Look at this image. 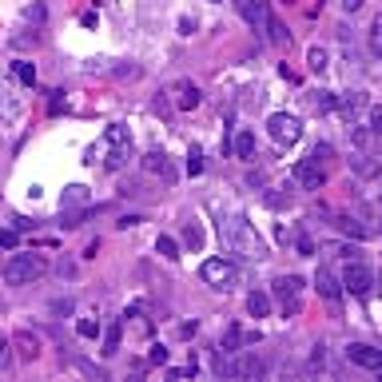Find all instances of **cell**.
I'll use <instances>...</instances> for the list:
<instances>
[{"label": "cell", "instance_id": "3957f363", "mask_svg": "<svg viewBox=\"0 0 382 382\" xmlns=\"http://www.w3.org/2000/svg\"><path fill=\"white\" fill-rule=\"evenodd\" d=\"M199 279L211 287V291H235L239 287V267H235L231 259H203V267H199Z\"/></svg>", "mask_w": 382, "mask_h": 382}, {"label": "cell", "instance_id": "ac0fdd59", "mask_svg": "<svg viewBox=\"0 0 382 382\" xmlns=\"http://www.w3.org/2000/svg\"><path fill=\"white\" fill-rule=\"evenodd\" d=\"M307 104H311V111L327 116V111H334V92H327V88H319V92H307Z\"/></svg>", "mask_w": 382, "mask_h": 382}, {"label": "cell", "instance_id": "d590c367", "mask_svg": "<svg viewBox=\"0 0 382 382\" xmlns=\"http://www.w3.org/2000/svg\"><path fill=\"white\" fill-rule=\"evenodd\" d=\"M196 358H191V362H187V367H172V370H168V378H196Z\"/></svg>", "mask_w": 382, "mask_h": 382}, {"label": "cell", "instance_id": "60d3db41", "mask_svg": "<svg viewBox=\"0 0 382 382\" xmlns=\"http://www.w3.org/2000/svg\"><path fill=\"white\" fill-rule=\"evenodd\" d=\"M25 20H36V25H40V20H44V8H40V4H32V8H25Z\"/></svg>", "mask_w": 382, "mask_h": 382}, {"label": "cell", "instance_id": "e575fe53", "mask_svg": "<svg viewBox=\"0 0 382 382\" xmlns=\"http://www.w3.org/2000/svg\"><path fill=\"white\" fill-rule=\"evenodd\" d=\"M148 362H151V367H163V362H168V346H163V343H151L148 346Z\"/></svg>", "mask_w": 382, "mask_h": 382}, {"label": "cell", "instance_id": "7c38bea8", "mask_svg": "<svg viewBox=\"0 0 382 382\" xmlns=\"http://www.w3.org/2000/svg\"><path fill=\"white\" fill-rule=\"evenodd\" d=\"M315 291H319L327 303H339V299H343V279H339L331 267H319V271H315Z\"/></svg>", "mask_w": 382, "mask_h": 382}, {"label": "cell", "instance_id": "5bb4252c", "mask_svg": "<svg viewBox=\"0 0 382 382\" xmlns=\"http://www.w3.org/2000/svg\"><path fill=\"white\" fill-rule=\"evenodd\" d=\"M13 350L25 358V362H36V358H40V334H32V331H16V334H13Z\"/></svg>", "mask_w": 382, "mask_h": 382}, {"label": "cell", "instance_id": "6da1fadb", "mask_svg": "<svg viewBox=\"0 0 382 382\" xmlns=\"http://www.w3.org/2000/svg\"><path fill=\"white\" fill-rule=\"evenodd\" d=\"M219 239H223V247H227L231 255H239V259H247V263H263L267 259V243H263V235L255 231V223H247L243 215H231L227 223H219Z\"/></svg>", "mask_w": 382, "mask_h": 382}, {"label": "cell", "instance_id": "f6af8a7d", "mask_svg": "<svg viewBox=\"0 0 382 382\" xmlns=\"http://www.w3.org/2000/svg\"><path fill=\"white\" fill-rule=\"evenodd\" d=\"M96 20H100L96 13H84V16H80V25H84V28H96Z\"/></svg>", "mask_w": 382, "mask_h": 382}, {"label": "cell", "instance_id": "b9f144b4", "mask_svg": "<svg viewBox=\"0 0 382 382\" xmlns=\"http://www.w3.org/2000/svg\"><path fill=\"white\" fill-rule=\"evenodd\" d=\"M362 4H367V0H343V13H346V16H355Z\"/></svg>", "mask_w": 382, "mask_h": 382}, {"label": "cell", "instance_id": "4316f807", "mask_svg": "<svg viewBox=\"0 0 382 382\" xmlns=\"http://www.w3.org/2000/svg\"><path fill=\"white\" fill-rule=\"evenodd\" d=\"M350 168H355V172L362 175V179H374V175H378V163L370 160L367 151H362V156H355V160H350Z\"/></svg>", "mask_w": 382, "mask_h": 382}, {"label": "cell", "instance_id": "d6986e66", "mask_svg": "<svg viewBox=\"0 0 382 382\" xmlns=\"http://www.w3.org/2000/svg\"><path fill=\"white\" fill-rule=\"evenodd\" d=\"M128 160H132V144H116V148H108V160H104V168H108V172H120Z\"/></svg>", "mask_w": 382, "mask_h": 382}, {"label": "cell", "instance_id": "8fae6325", "mask_svg": "<svg viewBox=\"0 0 382 382\" xmlns=\"http://www.w3.org/2000/svg\"><path fill=\"white\" fill-rule=\"evenodd\" d=\"M367 108H370L367 92H346V96H334V111H339L346 123H355V116H362Z\"/></svg>", "mask_w": 382, "mask_h": 382}, {"label": "cell", "instance_id": "83f0119b", "mask_svg": "<svg viewBox=\"0 0 382 382\" xmlns=\"http://www.w3.org/2000/svg\"><path fill=\"white\" fill-rule=\"evenodd\" d=\"M156 251H160V255H163V259H179V243H175V239H172V235H160V239H156Z\"/></svg>", "mask_w": 382, "mask_h": 382}, {"label": "cell", "instance_id": "7bdbcfd3", "mask_svg": "<svg viewBox=\"0 0 382 382\" xmlns=\"http://www.w3.org/2000/svg\"><path fill=\"white\" fill-rule=\"evenodd\" d=\"M299 255H315V243L311 239H299Z\"/></svg>", "mask_w": 382, "mask_h": 382}, {"label": "cell", "instance_id": "d6a6232c", "mask_svg": "<svg viewBox=\"0 0 382 382\" xmlns=\"http://www.w3.org/2000/svg\"><path fill=\"white\" fill-rule=\"evenodd\" d=\"M13 367V339L8 334H0V370Z\"/></svg>", "mask_w": 382, "mask_h": 382}, {"label": "cell", "instance_id": "484cf974", "mask_svg": "<svg viewBox=\"0 0 382 382\" xmlns=\"http://www.w3.org/2000/svg\"><path fill=\"white\" fill-rule=\"evenodd\" d=\"M100 331H104V327H100V319H92V315H80V319H76V334H80V339H100Z\"/></svg>", "mask_w": 382, "mask_h": 382}, {"label": "cell", "instance_id": "e0dca14e", "mask_svg": "<svg viewBox=\"0 0 382 382\" xmlns=\"http://www.w3.org/2000/svg\"><path fill=\"white\" fill-rule=\"evenodd\" d=\"M247 311H251V319H267L271 315V295L267 291H251L247 295Z\"/></svg>", "mask_w": 382, "mask_h": 382}, {"label": "cell", "instance_id": "836d02e7", "mask_svg": "<svg viewBox=\"0 0 382 382\" xmlns=\"http://www.w3.org/2000/svg\"><path fill=\"white\" fill-rule=\"evenodd\" d=\"M187 175H203V151L199 148L187 151Z\"/></svg>", "mask_w": 382, "mask_h": 382}, {"label": "cell", "instance_id": "f35d334b", "mask_svg": "<svg viewBox=\"0 0 382 382\" xmlns=\"http://www.w3.org/2000/svg\"><path fill=\"white\" fill-rule=\"evenodd\" d=\"M64 108H68V96H64V92H52V100H48V116H60Z\"/></svg>", "mask_w": 382, "mask_h": 382}, {"label": "cell", "instance_id": "bcb514c9", "mask_svg": "<svg viewBox=\"0 0 382 382\" xmlns=\"http://www.w3.org/2000/svg\"><path fill=\"white\" fill-rule=\"evenodd\" d=\"M4 315H8V303H4V299H0V319H4Z\"/></svg>", "mask_w": 382, "mask_h": 382}, {"label": "cell", "instance_id": "ffe728a7", "mask_svg": "<svg viewBox=\"0 0 382 382\" xmlns=\"http://www.w3.org/2000/svg\"><path fill=\"white\" fill-rule=\"evenodd\" d=\"M13 72L25 88H36V64L32 60H13Z\"/></svg>", "mask_w": 382, "mask_h": 382}, {"label": "cell", "instance_id": "9a60e30c", "mask_svg": "<svg viewBox=\"0 0 382 382\" xmlns=\"http://www.w3.org/2000/svg\"><path fill=\"white\" fill-rule=\"evenodd\" d=\"M334 227H339L343 235H355V239H370V227H367V223L355 219V215H346V211H343V215H334Z\"/></svg>", "mask_w": 382, "mask_h": 382}, {"label": "cell", "instance_id": "cb8c5ba5", "mask_svg": "<svg viewBox=\"0 0 382 382\" xmlns=\"http://www.w3.org/2000/svg\"><path fill=\"white\" fill-rule=\"evenodd\" d=\"M120 334H123V322H111L108 334H104V358L120 355Z\"/></svg>", "mask_w": 382, "mask_h": 382}, {"label": "cell", "instance_id": "2e32d148", "mask_svg": "<svg viewBox=\"0 0 382 382\" xmlns=\"http://www.w3.org/2000/svg\"><path fill=\"white\" fill-rule=\"evenodd\" d=\"M231 148H235V156H239V160H247V163L255 160V136H251L247 128H239V132H235Z\"/></svg>", "mask_w": 382, "mask_h": 382}, {"label": "cell", "instance_id": "8d00e7d4", "mask_svg": "<svg viewBox=\"0 0 382 382\" xmlns=\"http://www.w3.org/2000/svg\"><path fill=\"white\" fill-rule=\"evenodd\" d=\"M48 311H52V315H72V311H76V303H72V299H52V303H48Z\"/></svg>", "mask_w": 382, "mask_h": 382}, {"label": "cell", "instance_id": "ee69618b", "mask_svg": "<svg viewBox=\"0 0 382 382\" xmlns=\"http://www.w3.org/2000/svg\"><path fill=\"white\" fill-rule=\"evenodd\" d=\"M136 223H139V215H123V219L116 223V227H123V231H128V227H136Z\"/></svg>", "mask_w": 382, "mask_h": 382}, {"label": "cell", "instance_id": "30bf717a", "mask_svg": "<svg viewBox=\"0 0 382 382\" xmlns=\"http://www.w3.org/2000/svg\"><path fill=\"white\" fill-rule=\"evenodd\" d=\"M255 343H259V331L239 327V322H227L223 327V339H219V350H243V346H255Z\"/></svg>", "mask_w": 382, "mask_h": 382}, {"label": "cell", "instance_id": "9c48e42d", "mask_svg": "<svg viewBox=\"0 0 382 382\" xmlns=\"http://www.w3.org/2000/svg\"><path fill=\"white\" fill-rule=\"evenodd\" d=\"M295 184L307 187V191H319V187L327 184V172H322L319 156H311V160H299L295 163Z\"/></svg>", "mask_w": 382, "mask_h": 382}, {"label": "cell", "instance_id": "277c9868", "mask_svg": "<svg viewBox=\"0 0 382 382\" xmlns=\"http://www.w3.org/2000/svg\"><path fill=\"white\" fill-rule=\"evenodd\" d=\"M267 136H271L279 148H295L299 139H303V123H299V116H291V111H275V116H267Z\"/></svg>", "mask_w": 382, "mask_h": 382}, {"label": "cell", "instance_id": "ab89813d", "mask_svg": "<svg viewBox=\"0 0 382 382\" xmlns=\"http://www.w3.org/2000/svg\"><path fill=\"white\" fill-rule=\"evenodd\" d=\"M196 331H199V322H196V319L184 322V327H179V339H196Z\"/></svg>", "mask_w": 382, "mask_h": 382}, {"label": "cell", "instance_id": "1f68e13d", "mask_svg": "<svg viewBox=\"0 0 382 382\" xmlns=\"http://www.w3.org/2000/svg\"><path fill=\"white\" fill-rule=\"evenodd\" d=\"M16 243H20V227H4L0 231V251H16Z\"/></svg>", "mask_w": 382, "mask_h": 382}, {"label": "cell", "instance_id": "d4e9b609", "mask_svg": "<svg viewBox=\"0 0 382 382\" xmlns=\"http://www.w3.org/2000/svg\"><path fill=\"white\" fill-rule=\"evenodd\" d=\"M60 207H88V187L72 184V187H68V191H64Z\"/></svg>", "mask_w": 382, "mask_h": 382}, {"label": "cell", "instance_id": "f1b7e54d", "mask_svg": "<svg viewBox=\"0 0 382 382\" xmlns=\"http://www.w3.org/2000/svg\"><path fill=\"white\" fill-rule=\"evenodd\" d=\"M263 25H267V32H271V44H279V48H283V44H291V36H287V28L279 25V20H275V16H267V20H263Z\"/></svg>", "mask_w": 382, "mask_h": 382}, {"label": "cell", "instance_id": "7a4b0ae2", "mask_svg": "<svg viewBox=\"0 0 382 382\" xmlns=\"http://www.w3.org/2000/svg\"><path fill=\"white\" fill-rule=\"evenodd\" d=\"M44 271H48L44 255H36V251H13L4 259V267H0V279L8 287H28V283H36Z\"/></svg>", "mask_w": 382, "mask_h": 382}, {"label": "cell", "instance_id": "4fadbf2b", "mask_svg": "<svg viewBox=\"0 0 382 382\" xmlns=\"http://www.w3.org/2000/svg\"><path fill=\"white\" fill-rule=\"evenodd\" d=\"M144 172H148V175H160L163 184H175V168H172V160H168L160 148H151L148 156H144Z\"/></svg>", "mask_w": 382, "mask_h": 382}, {"label": "cell", "instance_id": "7402d4cb", "mask_svg": "<svg viewBox=\"0 0 382 382\" xmlns=\"http://www.w3.org/2000/svg\"><path fill=\"white\" fill-rule=\"evenodd\" d=\"M367 44H370V56H374V60H382V13L374 16V25H370Z\"/></svg>", "mask_w": 382, "mask_h": 382}, {"label": "cell", "instance_id": "ba28073f", "mask_svg": "<svg viewBox=\"0 0 382 382\" xmlns=\"http://www.w3.org/2000/svg\"><path fill=\"white\" fill-rule=\"evenodd\" d=\"M346 362L378 374V370H382V350H378V346H370V343H350V346H346Z\"/></svg>", "mask_w": 382, "mask_h": 382}, {"label": "cell", "instance_id": "603a6c76", "mask_svg": "<svg viewBox=\"0 0 382 382\" xmlns=\"http://www.w3.org/2000/svg\"><path fill=\"white\" fill-rule=\"evenodd\" d=\"M307 64H311V72H327V68H331V52L322 48V44H315V48L307 52Z\"/></svg>", "mask_w": 382, "mask_h": 382}, {"label": "cell", "instance_id": "74e56055", "mask_svg": "<svg viewBox=\"0 0 382 382\" xmlns=\"http://www.w3.org/2000/svg\"><path fill=\"white\" fill-rule=\"evenodd\" d=\"M370 132H374V136H382V104H370Z\"/></svg>", "mask_w": 382, "mask_h": 382}, {"label": "cell", "instance_id": "52a82bcc", "mask_svg": "<svg viewBox=\"0 0 382 382\" xmlns=\"http://www.w3.org/2000/svg\"><path fill=\"white\" fill-rule=\"evenodd\" d=\"M163 96H172V104L179 111H196L199 104H203V92H199V84H191V80H172V84L163 88Z\"/></svg>", "mask_w": 382, "mask_h": 382}, {"label": "cell", "instance_id": "44dd1931", "mask_svg": "<svg viewBox=\"0 0 382 382\" xmlns=\"http://www.w3.org/2000/svg\"><path fill=\"white\" fill-rule=\"evenodd\" d=\"M116 144H132V132L123 123H108V132H104V148H116Z\"/></svg>", "mask_w": 382, "mask_h": 382}, {"label": "cell", "instance_id": "8992f818", "mask_svg": "<svg viewBox=\"0 0 382 382\" xmlns=\"http://www.w3.org/2000/svg\"><path fill=\"white\" fill-rule=\"evenodd\" d=\"M343 291H350V295H370L374 291V271H370L362 259H346L343 267Z\"/></svg>", "mask_w": 382, "mask_h": 382}, {"label": "cell", "instance_id": "5b68a950", "mask_svg": "<svg viewBox=\"0 0 382 382\" xmlns=\"http://www.w3.org/2000/svg\"><path fill=\"white\" fill-rule=\"evenodd\" d=\"M271 291H275V299H279L287 319H295L299 311H303V279L299 275H279L271 283Z\"/></svg>", "mask_w": 382, "mask_h": 382}, {"label": "cell", "instance_id": "f546056e", "mask_svg": "<svg viewBox=\"0 0 382 382\" xmlns=\"http://www.w3.org/2000/svg\"><path fill=\"white\" fill-rule=\"evenodd\" d=\"M184 243L191 247V251L203 247V227H199V223H187V227H184Z\"/></svg>", "mask_w": 382, "mask_h": 382}, {"label": "cell", "instance_id": "4dcf8cb0", "mask_svg": "<svg viewBox=\"0 0 382 382\" xmlns=\"http://www.w3.org/2000/svg\"><path fill=\"white\" fill-rule=\"evenodd\" d=\"M322 251H331L339 259H358V247H350V243H322Z\"/></svg>", "mask_w": 382, "mask_h": 382}]
</instances>
